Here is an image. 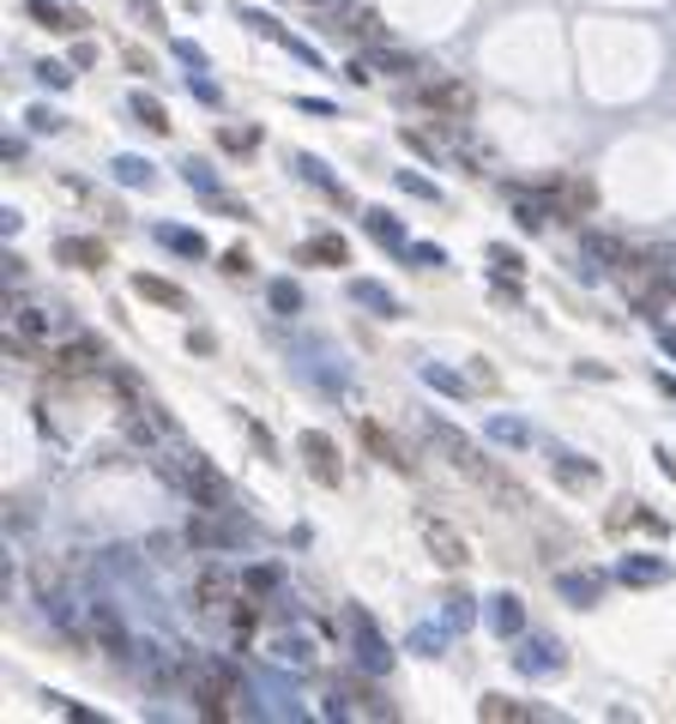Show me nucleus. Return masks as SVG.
<instances>
[{
  "instance_id": "25",
  "label": "nucleus",
  "mask_w": 676,
  "mask_h": 724,
  "mask_svg": "<svg viewBox=\"0 0 676 724\" xmlns=\"http://www.w3.org/2000/svg\"><path fill=\"white\" fill-rule=\"evenodd\" d=\"M314 7H321V0H314Z\"/></svg>"
},
{
  "instance_id": "21",
  "label": "nucleus",
  "mask_w": 676,
  "mask_h": 724,
  "mask_svg": "<svg viewBox=\"0 0 676 724\" xmlns=\"http://www.w3.org/2000/svg\"><path fill=\"white\" fill-rule=\"evenodd\" d=\"M224 146L229 151H254V146H260V134H254V127H248V134H242V127H224Z\"/></svg>"
},
{
  "instance_id": "4",
  "label": "nucleus",
  "mask_w": 676,
  "mask_h": 724,
  "mask_svg": "<svg viewBox=\"0 0 676 724\" xmlns=\"http://www.w3.org/2000/svg\"><path fill=\"white\" fill-rule=\"evenodd\" d=\"M187 537H194V550H229V543H236V525L224 520V508H200Z\"/></svg>"
},
{
  "instance_id": "18",
  "label": "nucleus",
  "mask_w": 676,
  "mask_h": 724,
  "mask_svg": "<svg viewBox=\"0 0 676 724\" xmlns=\"http://www.w3.org/2000/svg\"><path fill=\"white\" fill-rule=\"evenodd\" d=\"M92 634H97V640H104V646H109V652H115V658H121V646H127V640H121V622H115V616H109V610H92Z\"/></svg>"
},
{
  "instance_id": "24",
  "label": "nucleus",
  "mask_w": 676,
  "mask_h": 724,
  "mask_svg": "<svg viewBox=\"0 0 676 724\" xmlns=\"http://www.w3.org/2000/svg\"><path fill=\"white\" fill-rule=\"evenodd\" d=\"M224 272H229V278H242V272H248V254H242V248L224 254Z\"/></svg>"
},
{
  "instance_id": "12",
  "label": "nucleus",
  "mask_w": 676,
  "mask_h": 724,
  "mask_svg": "<svg viewBox=\"0 0 676 724\" xmlns=\"http://www.w3.org/2000/svg\"><path fill=\"white\" fill-rule=\"evenodd\" d=\"M363 441H368V453H375L380 465H393V471H411V459L399 453V441H387V429H380V423H363Z\"/></svg>"
},
{
  "instance_id": "8",
  "label": "nucleus",
  "mask_w": 676,
  "mask_h": 724,
  "mask_svg": "<svg viewBox=\"0 0 676 724\" xmlns=\"http://www.w3.org/2000/svg\"><path fill=\"white\" fill-rule=\"evenodd\" d=\"M550 205L568 217H586L598 205V193H592V181H550Z\"/></svg>"
},
{
  "instance_id": "22",
  "label": "nucleus",
  "mask_w": 676,
  "mask_h": 724,
  "mask_svg": "<svg viewBox=\"0 0 676 724\" xmlns=\"http://www.w3.org/2000/svg\"><path fill=\"white\" fill-rule=\"evenodd\" d=\"M229 622H236L242 634H248L254 622H260V604H254V598H248V604H236V616H229Z\"/></svg>"
},
{
  "instance_id": "19",
  "label": "nucleus",
  "mask_w": 676,
  "mask_h": 724,
  "mask_svg": "<svg viewBox=\"0 0 676 724\" xmlns=\"http://www.w3.org/2000/svg\"><path fill=\"white\" fill-rule=\"evenodd\" d=\"M133 115H139V127H151V134H170V115H163V103L133 97Z\"/></svg>"
},
{
  "instance_id": "9",
  "label": "nucleus",
  "mask_w": 676,
  "mask_h": 724,
  "mask_svg": "<svg viewBox=\"0 0 676 724\" xmlns=\"http://www.w3.org/2000/svg\"><path fill=\"white\" fill-rule=\"evenodd\" d=\"M97 362H104V356H97L92 344H67V351H55V356H49V369H55V374H67V381H79V374H92V369H97Z\"/></svg>"
},
{
  "instance_id": "20",
  "label": "nucleus",
  "mask_w": 676,
  "mask_h": 724,
  "mask_svg": "<svg viewBox=\"0 0 676 724\" xmlns=\"http://www.w3.org/2000/svg\"><path fill=\"white\" fill-rule=\"evenodd\" d=\"M351 36H363V43H380V31H375V19L368 12H351V24H344Z\"/></svg>"
},
{
  "instance_id": "23",
  "label": "nucleus",
  "mask_w": 676,
  "mask_h": 724,
  "mask_svg": "<svg viewBox=\"0 0 676 724\" xmlns=\"http://www.w3.org/2000/svg\"><path fill=\"white\" fill-rule=\"evenodd\" d=\"M272 302H278V308H285V315H290V308H297V302H302V296H297V290H290V284H278V290H272Z\"/></svg>"
},
{
  "instance_id": "7",
  "label": "nucleus",
  "mask_w": 676,
  "mask_h": 724,
  "mask_svg": "<svg viewBox=\"0 0 676 724\" xmlns=\"http://www.w3.org/2000/svg\"><path fill=\"white\" fill-rule=\"evenodd\" d=\"M423 537H429V550H436V562H441V567H465V562H471L465 537H459L453 525H441V520H423Z\"/></svg>"
},
{
  "instance_id": "1",
  "label": "nucleus",
  "mask_w": 676,
  "mask_h": 724,
  "mask_svg": "<svg viewBox=\"0 0 676 724\" xmlns=\"http://www.w3.org/2000/svg\"><path fill=\"white\" fill-rule=\"evenodd\" d=\"M236 701H242V689H236L229 670H200V677H194V713L200 718L229 724V718H236Z\"/></svg>"
},
{
  "instance_id": "6",
  "label": "nucleus",
  "mask_w": 676,
  "mask_h": 724,
  "mask_svg": "<svg viewBox=\"0 0 676 724\" xmlns=\"http://www.w3.org/2000/svg\"><path fill=\"white\" fill-rule=\"evenodd\" d=\"M182 483H187V496L206 501V508H229V483H224L218 471H212V465H187Z\"/></svg>"
},
{
  "instance_id": "10",
  "label": "nucleus",
  "mask_w": 676,
  "mask_h": 724,
  "mask_svg": "<svg viewBox=\"0 0 676 724\" xmlns=\"http://www.w3.org/2000/svg\"><path fill=\"white\" fill-rule=\"evenodd\" d=\"M302 260L309 266H351V248H344V236H309L302 242Z\"/></svg>"
},
{
  "instance_id": "17",
  "label": "nucleus",
  "mask_w": 676,
  "mask_h": 724,
  "mask_svg": "<svg viewBox=\"0 0 676 724\" xmlns=\"http://www.w3.org/2000/svg\"><path fill=\"white\" fill-rule=\"evenodd\" d=\"M586 248H592V254H598V260H610V266H622V272H629L634 260H641V254H634V248H629V242H616V236H586Z\"/></svg>"
},
{
  "instance_id": "2",
  "label": "nucleus",
  "mask_w": 676,
  "mask_h": 724,
  "mask_svg": "<svg viewBox=\"0 0 676 724\" xmlns=\"http://www.w3.org/2000/svg\"><path fill=\"white\" fill-rule=\"evenodd\" d=\"M417 103H423V109H436V115H448V121H465V115H471V85L429 79L423 91H417Z\"/></svg>"
},
{
  "instance_id": "3",
  "label": "nucleus",
  "mask_w": 676,
  "mask_h": 724,
  "mask_svg": "<svg viewBox=\"0 0 676 724\" xmlns=\"http://www.w3.org/2000/svg\"><path fill=\"white\" fill-rule=\"evenodd\" d=\"M229 598H236V579H229L218 562H206V567H200V579H194V604L218 616V610H229Z\"/></svg>"
},
{
  "instance_id": "13",
  "label": "nucleus",
  "mask_w": 676,
  "mask_h": 724,
  "mask_svg": "<svg viewBox=\"0 0 676 724\" xmlns=\"http://www.w3.org/2000/svg\"><path fill=\"white\" fill-rule=\"evenodd\" d=\"M12 332H19V339H24V344H31V339H49V332H55V320H49V315H43V308H31V302H19V308H12Z\"/></svg>"
},
{
  "instance_id": "15",
  "label": "nucleus",
  "mask_w": 676,
  "mask_h": 724,
  "mask_svg": "<svg viewBox=\"0 0 676 724\" xmlns=\"http://www.w3.org/2000/svg\"><path fill=\"white\" fill-rule=\"evenodd\" d=\"M133 290L146 296V302H163V308H187V296L175 290L170 278H151V272H146V278H133Z\"/></svg>"
},
{
  "instance_id": "14",
  "label": "nucleus",
  "mask_w": 676,
  "mask_h": 724,
  "mask_svg": "<svg viewBox=\"0 0 676 724\" xmlns=\"http://www.w3.org/2000/svg\"><path fill=\"white\" fill-rule=\"evenodd\" d=\"M302 453H309V465H314V477H321V483H339L333 441H326V435H302Z\"/></svg>"
},
{
  "instance_id": "5",
  "label": "nucleus",
  "mask_w": 676,
  "mask_h": 724,
  "mask_svg": "<svg viewBox=\"0 0 676 724\" xmlns=\"http://www.w3.org/2000/svg\"><path fill=\"white\" fill-rule=\"evenodd\" d=\"M55 260H67V266H79V272H97V266H109V248L97 236H61L55 242Z\"/></svg>"
},
{
  "instance_id": "16",
  "label": "nucleus",
  "mask_w": 676,
  "mask_h": 724,
  "mask_svg": "<svg viewBox=\"0 0 676 724\" xmlns=\"http://www.w3.org/2000/svg\"><path fill=\"white\" fill-rule=\"evenodd\" d=\"M31 19L43 24V31H79V12H67V7H49V0H31Z\"/></svg>"
},
{
  "instance_id": "11",
  "label": "nucleus",
  "mask_w": 676,
  "mask_h": 724,
  "mask_svg": "<svg viewBox=\"0 0 676 724\" xmlns=\"http://www.w3.org/2000/svg\"><path fill=\"white\" fill-rule=\"evenodd\" d=\"M478 718H495V724H532L538 713H532L526 701H507V694H490V701L478 706Z\"/></svg>"
}]
</instances>
